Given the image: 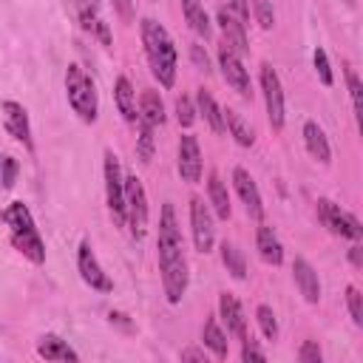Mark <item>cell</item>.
Returning a JSON list of instances; mask_svg holds the SVG:
<instances>
[{
    "label": "cell",
    "mask_w": 363,
    "mask_h": 363,
    "mask_svg": "<svg viewBox=\"0 0 363 363\" xmlns=\"http://www.w3.org/2000/svg\"><path fill=\"white\" fill-rule=\"evenodd\" d=\"M156 255H159V275L167 303H179L187 292L190 272H187V255H184V238L176 221L173 204H162L159 216V238H156Z\"/></svg>",
    "instance_id": "cell-1"
},
{
    "label": "cell",
    "mask_w": 363,
    "mask_h": 363,
    "mask_svg": "<svg viewBox=\"0 0 363 363\" xmlns=\"http://www.w3.org/2000/svg\"><path fill=\"white\" fill-rule=\"evenodd\" d=\"M224 133H230L241 147H250L255 142V130L250 128V122L235 111V108H224Z\"/></svg>",
    "instance_id": "cell-25"
},
{
    "label": "cell",
    "mask_w": 363,
    "mask_h": 363,
    "mask_svg": "<svg viewBox=\"0 0 363 363\" xmlns=\"http://www.w3.org/2000/svg\"><path fill=\"white\" fill-rule=\"evenodd\" d=\"M343 77H346V88H349V96H352V108H354V113H360V77L349 65H343Z\"/></svg>",
    "instance_id": "cell-35"
},
{
    "label": "cell",
    "mask_w": 363,
    "mask_h": 363,
    "mask_svg": "<svg viewBox=\"0 0 363 363\" xmlns=\"http://www.w3.org/2000/svg\"><path fill=\"white\" fill-rule=\"evenodd\" d=\"M196 113L204 116V122H207V128L213 133H224V113H221L218 102L213 99V94L207 88H199L196 91Z\"/></svg>",
    "instance_id": "cell-23"
},
{
    "label": "cell",
    "mask_w": 363,
    "mask_h": 363,
    "mask_svg": "<svg viewBox=\"0 0 363 363\" xmlns=\"http://www.w3.org/2000/svg\"><path fill=\"white\" fill-rule=\"evenodd\" d=\"M204 173V162H201V147L199 139L193 133H184L179 139V176L187 184H196Z\"/></svg>",
    "instance_id": "cell-12"
},
{
    "label": "cell",
    "mask_w": 363,
    "mask_h": 363,
    "mask_svg": "<svg viewBox=\"0 0 363 363\" xmlns=\"http://www.w3.org/2000/svg\"><path fill=\"white\" fill-rule=\"evenodd\" d=\"M218 252H221V264L227 267V272L235 281H244L247 278V258H244V252L233 241H221L218 244Z\"/></svg>",
    "instance_id": "cell-28"
},
{
    "label": "cell",
    "mask_w": 363,
    "mask_h": 363,
    "mask_svg": "<svg viewBox=\"0 0 363 363\" xmlns=\"http://www.w3.org/2000/svg\"><path fill=\"white\" fill-rule=\"evenodd\" d=\"M190 57H193V62H196V68L199 71H210V57H207V51H204V45H199V43H190Z\"/></svg>",
    "instance_id": "cell-39"
},
{
    "label": "cell",
    "mask_w": 363,
    "mask_h": 363,
    "mask_svg": "<svg viewBox=\"0 0 363 363\" xmlns=\"http://www.w3.org/2000/svg\"><path fill=\"white\" fill-rule=\"evenodd\" d=\"M37 354L43 357V360H54V363H77L79 360V354L68 346V340H62L60 335H43L40 340H37Z\"/></svg>",
    "instance_id": "cell-20"
},
{
    "label": "cell",
    "mask_w": 363,
    "mask_h": 363,
    "mask_svg": "<svg viewBox=\"0 0 363 363\" xmlns=\"http://www.w3.org/2000/svg\"><path fill=\"white\" fill-rule=\"evenodd\" d=\"M303 145L309 150V156L320 164H329L332 162V147H329V139H326V130L315 122V119H306L303 122Z\"/></svg>",
    "instance_id": "cell-18"
},
{
    "label": "cell",
    "mask_w": 363,
    "mask_h": 363,
    "mask_svg": "<svg viewBox=\"0 0 363 363\" xmlns=\"http://www.w3.org/2000/svg\"><path fill=\"white\" fill-rule=\"evenodd\" d=\"M136 111H139V119H136V122H147V125H153V128L164 125V119H167V116H164V102H162L159 91H153V88H145V91L139 94Z\"/></svg>",
    "instance_id": "cell-22"
},
{
    "label": "cell",
    "mask_w": 363,
    "mask_h": 363,
    "mask_svg": "<svg viewBox=\"0 0 363 363\" xmlns=\"http://www.w3.org/2000/svg\"><path fill=\"white\" fill-rule=\"evenodd\" d=\"M190 233H193V244L199 252H210L216 244V227H213V210L193 196L190 199Z\"/></svg>",
    "instance_id": "cell-10"
},
{
    "label": "cell",
    "mask_w": 363,
    "mask_h": 363,
    "mask_svg": "<svg viewBox=\"0 0 363 363\" xmlns=\"http://www.w3.org/2000/svg\"><path fill=\"white\" fill-rule=\"evenodd\" d=\"M233 187H235V193H238V199H241L247 216L255 218V221H261V218H264V201H261L258 184H255V179L250 176V170L233 167Z\"/></svg>",
    "instance_id": "cell-14"
},
{
    "label": "cell",
    "mask_w": 363,
    "mask_h": 363,
    "mask_svg": "<svg viewBox=\"0 0 363 363\" xmlns=\"http://www.w3.org/2000/svg\"><path fill=\"white\" fill-rule=\"evenodd\" d=\"M65 96H68V105L71 111L82 119V122H96V113H99V99H96V85L94 79L88 77V71L79 65V62H71L65 68Z\"/></svg>",
    "instance_id": "cell-4"
},
{
    "label": "cell",
    "mask_w": 363,
    "mask_h": 363,
    "mask_svg": "<svg viewBox=\"0 0 363 363\" xmlns=\"http://www.w3.org/2000/svg\"><path fill=\"white\" fill-rule=\"evenodd\" d=\"M150 221V207H147V193L139 176H125V227L136 241L145 238Z\"/></svg>",
    "instance_id": "cell-5"
},
{
    "label": "cell",
    "mask_w": 363,
    "mask_h": 363,
    "mask_svg": "<svg viewBox=\"0 0 363 363\" xmlns=\"http://www.w3.org/2000/svg\"><path fill=\"white\" fill-rule=\"evenodd\" d=\"M139 37L145 45V57L150 65V74L156 77V82L162 88H173L176 85V65H179V51L173 45L170 31L156 23L153 17H142L139 23Z\"/></svg>",
    "instance_id": "cell-2"
},
{
    "label": "cell",
    "mask_w": 363,
    "mask_h": 363,
    "mask_svg": "<svg viewBox=\"0 0 363 363\" xmlns=\"http://www.w3.org/2000/svg\"><path fill=\"white\" fill-rule=\"evenodd\" d=\"M0 162H3V159H0Z\"/></svg>",
    "instance_id": "cell-46"
},
{
    "label": "cell",
    "mask_w": 363,
    "mask_h": 363,
    "mask_svg": "<svg viewBox=\"0 0 363 363\" xmlns=\"http://www.w3.org/2000/svg\"><path fill=\"white\" fill-rule=\"evenodd\" d=\"M173 108H176V119H179V125L182 128H190L193 122H196V105H193V99L190 96H176V102H173Z\"/></svg>",
    "instance_id": "cell-33"
},
{
    "label": "cell",
    "mask_w": 363,
    "mask_h": 363,
    "mask_svg": "<svg viewBox=\"0 0 363 363\" xmlns=\"http://www.w3.org/2000/svg\"><path fill=\"white\" fill-rule=\"evenodd\" d=\"M201 343L218 357V360H224L227 354H230V340H227V332L218 326V318H207L204 320V326H201Z\"/></svg>",
    "instance_id": "cell-24"
},
{
    "label": "cell",
    "mask_w": 363,
    "mask_h": 363,
    "mask_svg": "<svg viewBox=\"0 0 363 363\" xmlns=\"http://www.w3.org/2000/svg\"><path fill=\"white\" fill-rule=\"evenodd\" d=\"M139 125V139H136V156L142 164H150L153 162V153H156V136H153V125L147 122H136Z\"/></svg>",
    "instance_id": "cell-29"
},
{
    "label": "cell",
    "mask_w": 363,
    "mask_h": 363,
    "mask_svg": "<svg viewBox=\"0 0 363 363\" xmlns=\"http://www.w3.org/2000/svg\"><path fill=\"white\" fill-rule=\"evenodd\" d=\"M261 94H264V105H267V119L272 130H281L286 122V108H284V85L278 71L269 62H261Z\"/></svg>",
    "instance_id": "cell-8"
},
{
    "label": "cell",
    "mask_w": 363,
    "mask_h": 363,
    "mask_svg": "<svg viewBox=\"0 0 363 363\" xmlns=\"http://www.w3.org/2000/svg\"><path fill=\"white\" fill-rule=\"evenodd\" d=\"M216 23H218V28H221V34H224V45H230L238 57L250 51L247 28H244V23H241V20H238L227 6H221V9L216 11Z\"/></svg>",
    "instance_id": "cell-15"
},
{
    "label": "cell",
    "mask_w": 363,
    "mask_h": 363,
    "mask_svg": "<svg viewBox=\"0 0 363 363\" xmlns=\"http://www.w3.org/2000/svg\"><path fill=\"white\" fill-rule=\"evenodd\" d=\"M218 68H221L224 82H227L241 99H250V96H252V79H250V71L244 68L241 57H238L230 45H221V48H218Z\"/></svg>",
    "instance_id": "cell-9"
},
{
    "label": "cell",
    "mask_w": 363,
    "mask_h": 363,
    "mask_svg": "<svg viewBox=\"0 0 363 363\" xmlns=\"http://www.w3.org/2000/svg\"><path fill=\"white\" fill-rule=\"evenodd\" d=\"M113 9H116V14H119L125 23L133 20V0H113Z\"/></svg>",
    "instance_id": "cell-41"
},
{
    "label": "cell",
    "mask_w": 363,
    "mask_h": 363,
    "mask_svg": "<svg viewBox=\"0 0 363 363\" xmlns=\"http://www.w3.org/2000/svg\"><path fill=\"white\" fill-rule=\"evenodd\" d=\"M113 102H116L122 119L130 122V125H136V119H139V111H136V91H133V82H130L128 77H116V82H113Z\"/></svg>",
    "instance_id": "cell-21"
},
{
    "label": "cell",
    "mask_w": 363,
    "mask_h": 363,
    "mask_svg": "<svg viewBox=\"0 0 363 363\" xmlns=\"http://www.w3.org/2000/svg\"><path fill=\"white\" fill-rule=\"evenodd\" d=\"M108 318H111V323H119L122 329H128V332H133V323L128 320V315H122V312H111Z\"/></svg>",
    "instance_id": "cell-43"
},
{
    "label": "cell",
    "mask_w": 363,
    "mask_h": 363,
    "mask_svg": "<svg viewBox=\"0 0 363 363\" xmlns=\"http://www.w3.org/2000/svg\"><path fill=\"white\" fill-rule=\"evenodd\" d=\"M0 111H3V125H6L9 136H11V139H17V142H23V145L31 150V147H34V142H31V122H28V111H26L20 102H14V99H3V102H0Z\"/></svg>",
    "instance_id": "cell-13"
},
{
    "label": "cell",
    "mask_w": 363,
    "mask_h": 363,
    "mask_svg": "<svg viewBox=\"0 0 363 363\" xmlns=\"http://www.w3.org/2000/svg\"><path fill=\"white\" fill-rule=\"evenodd\" d=\"M207 199H210V207L218 218H230V193H227V184L221 182V176L216 170H210L207 176Z\"/></svg>",
    "instance_id": "cell-26"
},
{
    "label": "cell",
    "mask_w": 363,
    "mask_h": 363,
    "mask_svg": "<svg viewBox=\"0 0 363 363\" xmlns=\"http://www.w3.org/2000/svg\"><path fill=\"white\" fill-rule=\"evenodd\" d=\"M3 224L9 227V241L11 247L28 258L31 264H45V241L34 224V216L31 210L23 204V201H11L6 210H3Z\"/></svg>",
    "instance_id": "cell-3"
},
{
    "label": "cell",
    "mask_w": 363,
    "mask_h": 363,
    "mask_svg": "<svg viewBox=\"0 0 363 363\" xmlns=\"http://www.w3.org/2000/svg\"><path fill=\"white\" fill-rule=\"evenodd\" d=\"M105 201H108V213L113 218L116 227H125V176L119 167V156L113 150H105Z\"/></svg>",
    "instance_id": "cell-6"
},
{
    "label": "cell",
    "mask_w": 363,
    "mask_h": 363,
    "mask_svg": "<svg viewBox=\"0 0 363 363\" xmlns=\"http://www.w3.org/2000/svg\"><path fill=\"white\" fill-rule=\"evenodd\" d=\"M312 65H315V71H318V79H320L326 88H332V85H335V74H332L329 57H326V51H323L320 45L312 51Z\"/></svg>",
    "instance_id": "cell-31"
},
{
    "label": "cell",
    "mask_w": 363,
    "mask_h": 363,
    "mask_svg": "<svg viewBox=\"0 0 363 363\" xmlns=\"http://www.w3.org/2000/svg\"><path fill=\"white\" fill-rule=\"evenodd\" d=\"M182 360H199V363H207V354H204V349H196V346H190V349H182V354H179Z\"/></svg>",
    "instance_id": "cell-42"
},
{
    "label": "cell",
    "mask_w": 363,
    "mask_h": 363,
    "mask_svg": "<svg viewBox=\"0 0 363 363\" xmlns=\"http://www.w3.org/2000/svg\"><path fill=\"white\" fill-rule=\"evenodd\" d=\"M17 173H20L17 159H14V156H3V162H0V182H3V187H6V190H11V187H14Z\"/></svg>",
    "instance_id": "cell-36"
},
{
    "label": "cell",
    "mask_w": 363,
    "mask_h": 363,
    "mask_svg": "<svg viewBox=\"0 0 363 363\" xmlns=\"http://www.w3.org/2000/svg\"><path fill=\"white\" fill-rule=\"evenodd\" d=\"M255 320H258V329H261V335H264L267 340H278V318H275L272 306L258 303V306H255Z\"/></svg>",
    "instance_id": "cell-30"
},
{
    "label": "cell",
    "mask_w": 363,
    "mask_h": 363,
    "mask_svg": "<svg viewBox=\"0 0 363 363\" xmlns=\"http://www.w3.org/2000/svg\"><path fill=\"white\" fill-rule=\"evenodd\" d=\"M77 269H79V278H82L91 289H96V292H111V289H113V281H111L108 272L102 269V264H99V258H96L91 241H79V250H77Z\"/></svg>",
    "instance_id": "cell-11"
},
{
    "label": "cell",
    "mask_w": 363,
    "mask_h": 363,
    "mask_svg": "<svg viewBox=\"0 0 363 363\" xmlns=\"http://www.w3.org/2000/svg\"><path fill=\"white\" fill-rule=\"evenodd\" d=\"M255 250H258V255H261L264 264H272V267H281L284 264V244L275 235V230L267 227V224H261L255 230Z\"/></svg>",
    "instance_id": "cell-19"
},
{
    "label": "cell",
    "mask_w": 363,
    "mask_h": 363,
    "mask_svg": "<svg viewBox=\"0 0 363 363\" xmlns=\"http://www.w3.org/2000/svg\"><path fill=\"white\" fill-rule=\"evenodd\" d=\"M218 318L224 320L227 335H235L238 340L247 337V318H244V309H241L235 295H230V292L218 295Z\"/></svg>",
    "instance_id": "cell-17"
},
{
    "label": "cell",
    "mask_w": 363,
    "mask_h": 363,
    "mask_svg": "<svg viewBox=\"0 0 363 363\" xmlns=\"http://www.w3.org/2000/svg\"><path fill=\"white\" fill-rule=\"evenodd\" d=\"M292 281L298 286V292L303 295L306 303H318L320 301V278L315 272V267L306 258H295L292 261Z\"/></svg>",
    "instance_id": "cell-16"
},
{
    "label": "cell",
    "mask_w": 363,
    "mask_h": 363,
    "mask_svg": "<svg viewBox=\"0 0 363 363\" xmlns=\"http://www.w3.org/2000/svg\"><path fill=\"white\" fill-rule=\"evenodd\" d=\"M295 357H298L301 363H320V360H323V352H320L318 340H303Z\"/></svg>",
    "instance_id": "cell-37"
},
{
    "label": "cell",
    "mask_w": 363,
    "mask_h": 363,
    "mask_svg": "<svg viewBox=\"0 0 363 363\" xmlns=\"http://www.w3.org/2000/svg\"><path fill=\"white\" fill-rule=\"evenodd\" d=\"M346 306H349V315H352V323L354 326H363V295L357 286H346Z\"/></svg>",
    "instance_id": "cell-34"
},
{
    "label": "cell",
    "mask_w": 363,
    "mask_h": 363,
    "mask_svg": "<svg viewBox=\"0 0 363 363\" xmlns=\"http://www.w3.org/2000/svg\"><path fill=\"white\" fill-rule=\"evenodd\" d=\"M250 11H252L255 23H258L264 31H269V28L275 26V9H272V3H269V0H252Z\"/></svg>",
    "instance_id": "cell-32"
},
{
    "label": "cell",
    "mask_w": 363,
    "mask_h": 363,
    "mask_svg": "<svg viewBox=\"0 0 363 363\" xmlns=\"http://www.w3.org/2000/svg\"><path fill=\"white\" fill-rule=\"evenodd\" d=\"M349 261H352L354 267H363V258H360V247H357V241H354V247L349 250Z\"/></svg>",
    "instance_id": "cell-44"
},
{
    "label": "cell",
    "mask_w": 363,
    "mask_h": 363,
    "mask_svg": "<svg viewBox=\"0 0 363 363\" xmlns=\"http://www.w3.org/2000/svg\"><path fill=\"white\" fill-rule=\"evenodd\" d=\"M241 360H267V352L247 335V337L241 340Z\"/></svg>",
    "instance_id": "cell-38"
},
{
    "label": "cell",
    "mask_w": 363,
    "mask_h": 363,
    "mask_svg": "<svg viewBox=\"0 0 363 363\" xmlns=\"http://www.w3.org/2000/svg\"><path fill=\"white\" fill-rule=\"evenodd\" d=\"M182 14H184V20H187V26L199 34V37H210L213 34V23H210V17H207V9H204V3L201 0H182Z\"/></svg>",
    "instance_id": "cell-27"
},
{
    "label": "cell",
    "mask_w": 363,
    "mask_h": 363,
    "mask_svg": "<svg viewBox=\"0 0 363 363\" xmlns=\"http://www.w3.org/2000/svg\"><path fill=\"white\" fill-rule=\"evenodd\" d=\"M346 3H354V0H346Z\"/></svg>",
    "instance_id": "cell-45"
},
{
    "label": "cell",
    "mask_w": 363,
    "mask_h": 363,
    "mask_svg": "<svg viewBox=\"0 0 363 363\" xmlns=\"http://www.w3.org/2000/svg\"><path fill=\"white\" fill-rule=\"evenodd\" d=\"M227 9L247 26V20H250V0H227Z\"/></svg>",
    "instance_id": "cell-40"
},
{
    "label": "cell",
    "mask_w": 363,
    "mask_h": 363,
    "mask_svg": "<svg viewBox=\"0 0 363 363\" xmlns=\"http://www.w3.org/2000/svg\"><path fill=\"white\" fill-rule=\"evenodd\" d=\"M315 207H318L320 224H323L332 235H340V238H349V241H360V238H363L360 221H357L349 210H343L340 204H335L332 199H318Z\"/></svg>",
    "instance_id": "cell-7"
}]
</instances>
